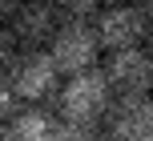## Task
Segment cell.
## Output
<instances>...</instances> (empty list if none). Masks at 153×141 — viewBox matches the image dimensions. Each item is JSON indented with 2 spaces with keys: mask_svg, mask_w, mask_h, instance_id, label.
Here are the masks:
<instances>
[{
  "mask_svg": "<svg viewBox=\"0 0 153 141\" xmlns=\"http://www.w3.org/2000/svg\"><path fill=\"white\" fill-rule=\"evenodd\" d=\"M53 8H56L61 20H85V24H93V16L105 8V0H53Z\"/></svg>",
  "mask_w": 153,
  "mask_h": 141,
  "instance_id": "9c48e42d",
  "label": "cell"
},
{
  "mask_svg": "<svg viewBox=\"0 0 153 141\" xmlns=\"http://www.w3.org/2000/svg\"><path fill=\"white\" fill-rule=\"evenodd\" d=\"M65 73L56 69V61L48 56V48H20V56L8 69V85H12L16 101L24 105H45L61 93Z\"/></svg>",
  "mask_w": 153,
  "mask_h": 141,
  "instance_id": "7a4b0ae2",
  "label": "cell"
},
{
  "mask_svg": "<svg viewBox=\"0 0 153 141\" xmlns=\"http://www.w3.org/2000/svg\"><path fill=\"white\" fill-rule=\"evenodd\" d=\"M105 4H121V0H105Z\"/></svg>",
  "mask_w": 153,
  "mask_h": 141,
  "instance_id": "2e32d148",
  "label": "cell"
},
{
  "mask_svg": "<svg viewBox=\"0 0 153 141\" xmlns=\"http://www.w3.org/2000/svg\"><path fill=\"white\" fill-rule=\"evenodd\" d=\"M0 141H12V137H8V125H0Z\"/></svg>",
  "mask_w": 153,
  "mask_h": 141,
  "instance_id": "9a60e30c",
  "label": "cell"
},
{
  "mask_svg": "<svg viewBox=\"0 0 153 141\" xmlns=\"http://www.w3.org/2000/svg\"><path fill=\"white\" fill-rule=\"evenodd\" d=\"M16 56H20V40H16L12 28L0 20V77H8V69H12Z\"/></svg>",
  "mask_w": 153,
  "mask_h": 141,
  "instance_id": "30bf717a",
  "label": "cell"
},
{
  "mask_svg": "<svg viewBox=\"0 0 153 141\" xmlns=\"http://www.w3.org/2000/svg\"><path fill=\"white\" fill-rule=\"evenodd\" d=\"M105 77H109L113 97H149L153 93V56H149V48L137 45V48L109 53Z\"/></svg>",
  "mask_w": 153,
  "mask_h": 141,
  "instance_id": "5b68a950",
  "label": "cell"
},
{
  "mask_svg": "<svg viewBox=\"0 0 153 141\" xmlns=\"http://www.w3.org/2000/svg\"><path fill=\"white\" fill-rule=\"evenodd\" d=\"M113 89H109L105 69H85L73 73V77L61 81V93H56V113L65 121H76V125H105L109 109H113Z\"/></svg>",
  "mask_w": 153,
  "mask_h": 141,
  "instance_id": "6da1fadb",
  "label": "cell"
},
{
  "mask_svg": "<svg viewBox=\"0 0 153 141\" xmlns=\"http://www.w3.org/2000/svg\"><path fill=\"white\" fill-rule=\"evenodd\" d=\"M145 48H149V56H153V24H149V36H145Z\"/></svg>",
  "mask_w": 153,
  "mask_h": 141,
  "instance_id": "5bb4252c",
  "label": "cell"
},
{
  "mask_svg": "<svg viewBox=\"0 0 153 141\" xmlns=\"http://www.w3.org/2000/svg\"><path fill=\"white\" fill-rule=\"evenodd\" d=\"M4 24L12 28V36L20 40V48H48V40L56 36V28H61L65 20L56 16L53 0H20Z\"/></svg>",
  "mask_w": 153,
  "mask_h": 141,
  "instance_id": "52a82bcc",
  "label": "cell"
},
{
  "mask_svg": "<svg viewBox=\"0 0 153 141\" xmlns=\"http://www.w3.org/2000/svg\"><path fill=\"white\" fill-rule=\"evenodd\" d=\"M93 28L105 53H121V48H137L149 36V16L137 8V0H121V4H105L93 16Z\"/></svg>",
  "mask_w": 153,
  "mask_h": 141,
  "instance_id": "3957f363",
  "label": "cell"
},
{
  "mask_svg": "<svg viewBox=\"0 0 153 141\" xmlns=\"http://www.w3.org/2000/svg\"><path fill=\"white\" fill-rule=\"evenodd\" d=\"M137 8H141V12L149 16V24H153V0H137Z\"/></svg>",
  "mask_w": 153,
  "mask_h": 141,
  "instance_id": "4fadbf2b",
  "label": "cell"
},
{
  "mask_svg": "<svg viewBox=\"0 0 153 141\" xmlns=\"http://www.w3.org/2000/svg\"><path fill=\"white\" fill-rule=\"evenodd\" d=\"M101 141H153V93L117 97L101 125Z\"/></svg>",
  "mask_w": 153,
  "mask_h": 141,
  "instance_id": "8992f818",
  "label": "cell"
},
{
  "mask_svg": "<svg viewBox=\"0 0 153 141\" xmlns=\"http://www.w3.org/2000/svg\"><path fill=\"white\" fill-rule=\"evenodd\" d=\"M12 113H16V93L8 85V77H0V125H8Z\"/></svg>",
  "mask_w": 153,
  "mask_h": 141,
  "instance_id": "8fae6325",
  "label": "cell"
},
{
  "mask_svg": "<svg viewBox=\"0 0 153 141\" xmlns=\"http://www.w3.org/2000/svg\"><path fill=\"white\" fill-rule=\"evenodd\" d=\"M12 141H61V113H48L45 105H24L8 117Z\"/></svg>",
  "mask_w": 153,
  "mask_h": 141,
  "instance_id": "ba28073f",
  "label": "cell"
},
{
  "mask_svg": "<svg viewBox=\"0 0 153 141\" xmlns=\"http://www.w3.org/2000/svg\"><path fill=\"white\" fill-rule=\"evenodd\" d=\"M20 4V0H0V20H8V16H12V8Z\"/></svg>",
  "mask_w": 153,
  "mask_h": 141,
  "instance_id": "7c38bea8",
  "label": "cell"
},
{
  "mask_svg": "<svg viewBox=\"0 0 153 141\" xmlns=\"http://www.w3.org/2000/svg\"><path fill=\"white\" fill-rule=\"evenodd\" d=\"M48 56L56 61V69L65 77L73 73H85V69H97V56H101V40H97V28L85 20H65L56 28V36L48 40Z\"/></svg>",
  "mask_w": 153,
  "mask_h": 141,
  "instance_id": "277c9868",
  "label": "cell"
}]
</instances>
